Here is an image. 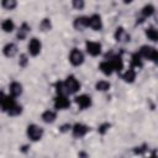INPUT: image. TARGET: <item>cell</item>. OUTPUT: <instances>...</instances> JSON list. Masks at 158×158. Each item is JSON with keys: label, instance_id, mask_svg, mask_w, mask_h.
Returning a JSON list of instances; mask_svg holds the SVG:
<instances>
[{"label": "cell", "instance_id": "1", "mask_svg": "<svg viewBox=\"0 0 158 158\" xmlns=\"http://www.w3.org/2000/svg\"><path fill=\"white\" fill-rule=\"evenodd\" d=\"M137 53L139 54V57H141L143 60L146 59V60H151V62H153V63H157L158 52H157L156 47L149 46V44H143V46L139 47V49H138Z\"/></svg>", "mask_w": 158, "mask_h": 158}, {"label": "cell", "instance_id": "2", "mask_svg": "<svg viewBox=\"0 0 158 158\" xmlns=\"http://www.w3.org/2000/svg\"><path fill=\"white\" fill-rule=\"evenodd\" d=\"M43 128L37 123H30L26 127V136L31 142H38L43 137Z\"/></svg>", "mask_w": 158, "mask_h": 158}, {"label": "cell", "instance_id": "3", "mask_svg": "<svg viewBox=\"0 0 158 158\" xmlns=\"http://www.w3.org/2000/svg\"><path fill=\"white\" fill-rule=\"evenodd\" d=\"M63 85H64V89H65L67 95L77 94V93L80 90V83H79V80L77 79V77L73 75V74L68 75V77L63 80Z\"/></svg>", "mask_w": 158, "mask_h": 158}, {"label": "cell", "instance_id": "4", "mask_svg": "<svg viewBox=\"0 0 158 158\" xmlns=\"http://www.w3.org/2000/svg\"><path fill=\"white\" fill-rule=\"evenodd\" d=\"M68 59L72 65L74 67H79L84 63L85 60V56L83 53V51H80L79 48H73L70 52H69V56H68Z\"/></svg>", "mask_w": 158, "mask_h": 158}, {"label": "cell", "instance_id": "5", "mask_svg": "<svg viewBox=\"0 0 158 158\" xmlns=\"http://www.w3.org/2000/svg\"><path fill=\"white\" fill-rule=\"evenodd\" d=\"M42 51V42L37 38V37H32L30 38L28 43H27V53L31 57H37Z\"/></svg>", "mask_w": 158, "mask_h": 158}, {"label": "cell", "instance_id": "6", "mask_svg": "<svg viewBox=\"0 0 158 158\" xmlns=\"http://www.w3.org/2000/svg\"><path fill=\"white\" fill-rule=\"evenodd\" d=\"M101 49H102V46H101L100 42H96V41H86L85 42V51L91 57L100 56L101 54Z\"/></svg>", "mask_w": 158, "mask_h": 158}, {"label": "cell", "instance_id": "7", "mask_svg": "<svg viewBox=\"0 0 158 158\" xmlns=\"http://www.w3.org/2000/svg\"><path fill=\"white\" fill-rule=\"evenodd\" d=\"M53 106L57 111L67 110L70 106V100H69L68 95H56L53 99Z\"/></svg>", "mask_w": 158, "mask_h": 158}, {"label": "cell", "instance_id": "8", "mask_svg": "<svg viewBox=\"0 0 158 158\" xmlns=\"http://www.w3.org/2000/svg\"><path fill=\"white\" fill-rule=\"evenodd\" d=\"M88 27L91 28L93 31H101L104 27L101 16L99 14H93L88 16Z\"/></svg>", "mask_w": 158, "mask_h": 158}, {"label": "cell", "instance_id": "9", "mask_svg": "<svg viewBox=\"0 0 158 158\" xmlns=\"http://www.w3.org/2000/svg\"><path fill=\"white\" fill-rule=\"evenodd\" d=\"M74 101H75L77 106H78L80 110H86V109H89V107L93 105L91 96L88 95V94H80V95H77V96L74 98Z\"/></svg>", "mask_w": 158, "mask_h": 158}, {"label": "cell", "instance_id": "10", "mask_svg": "<svg viewBox=\"0 0 158 158\" xmlns=\"http://www.w3.org/2000/svg\"><path fill=\"white\" fill-rule=\"evenodd\" d=\"M89 130H90L89 126H86V125H84L81 122H77V123L72 125V128H70L72 135L75 138H81V137L86 136V133L89 132Z\"/></svg>", "mask_w": 158, "mask_h": 158}, {"label": "cell", "instance_id": "11", "mask_svg": "<svg viewBox=\"0 0 158 158\" xmlns=\"http://www.w3.org/2000/svg\"><path fill=\"white\" fill-rule=\"evenodd\" d=\"M107 60L110 62V64H111V67L114 69V73L115 72L116 73H121L122 72V69H123V59H122L121 54H118V53L111 54Z\"/></svg>", "mask_w": 158, "mask_h": 158}, {"label": "cell", "instance_id": "12", "mask_svg": "<svg viewBox=\"0 0 158 158\" xmlns=\"http://www.w3.org/2000/svg\"><path fill=\"white\" fill-rule=\"evenodd\" d=\"M114 38H115L116 42H118V43H127V42L131 41L130 33H128L123 27H121V26L115 30V32H114Z\"/></svg>", "mask_w": 158, "mask_h": 158}, {"label": "cell", "instance_id": "13", "mask_svg": "<svg viewBox=\"0 0 158 158\" xmlns=\"http://www.w3.org/2000/svg\"><path fill=\"white\" fill-rule=\"evenodd\" d=\"M23 93V85L20 81H11L9 84V95L12 98H19Z\"/></svg>", "mask_w": 158, "mask_h": 158}, {"label": "cell", "instance_id": "14", "mask_svg": "<svg viewBox=\"0 0 158 158\" xmlns=\"http://www.w3.org/2000/svg\"><path fill=\"white\" fill-rule=\"evenodd\" d=\"M19 52V48L16 46V43L14 42H7L4 47H2V54L6 58H14Z\"/></svg>", "mask_w": 158, "mask_h": 158}, {"label": "cell", "instance_id": "15", "mask_svg": "<svg viewBox=\"0 0 158 158\" xmlns=\"http://www.w3.org/2000/svg\"><path fill=\"white\" fill-rule=\"evenodd\" d=\"M73 27L77 31H84L88 28V16H77L73 21Z\"/></svg>", "mask_w": 158, "mask_h": 158}, {"label": "cell", "instance_id": "16", "mask_svg": "<svg viewBox=\"0 0 158 158\" xmlns=\"http://www.w3.org/2000/svg\"><path fill=\"white\" fill-rule=\"evenodd\" d=\"M30 31H31V26H30L27 22H22V23L20 25L17 32H16V38H17L19 41H23V40L27 37V35L30 33Z\"/></svg>", "mask_w": 158, "mask_h": 158}, {"label": "cell", "instance_id": "17", "mask_svg": "<svg viewBox=\"0 0 158 158\" xmlns=\"http://www.w3.org/2000/svg\"><path fill=\"white\" fill-rule=\"evenodd\" d=\"M41 118L44 123H53L57 120V112H56V110H51V109L44 110L41 114Z\"/></svg>", "mask_w": 158, "mask_h": 158}, {"label": "cell", "instance_id": "18", "mask_svg": "<svg viewBox=\"0 0 158 158\" xmlns=\"http://www.w3.org/2000/svg\"><path fill=\"white\" fill-rule=\"evenodd\" d=\"M136 75H137V72L133 69V68H128V69H126L122 74H121V78H122V80L125 81V83H133L135 80H136Z\"/></svg>", "mask_w": 158, "mask_h": 158}, {"label": "cell", "instance_id": "19", "mask_svg": "<svg viewBox=\"0 0 158 158\" xmlns=\"http://www.w3.org/2000/svg\"><path fill=\"white\" fill-rule=\"evenodd\" d=\"M17 104V101H16V99L15 98H12V96H10V95H6V98H5V100H4V104H2V107H1V110L4 111V112H9L15 105Z\"/></svg>", "mask_w": 158, "mask_h": 158}, {"label": "cell", "instance_id": "20", "mask_svg": "<svg viewBox=\"0 0 158 158\" xmlns=\"http://www.w3.org/2000/svg\"><path fill=\"white\" fill-rule=\"evenodd\" d=\"M16 28L15 26V22L12 19H5L2 22H1V30L5 32V33H11L14 32Z\"/></svg>", "mask_w": 158, "mask_h": 158}, {"label": "cell", "instance_id": "21", "mask_svg": "<svg viewBox=\"0 0 158 158\" xmlns=\"http://www.w3.org/2000/svg\"><path fill=\"white\" fill-rule=\"evenodd\" d=\"M99 70H100L104 75H106V77H110V75L114 73V69H112V67H111V64H110V62H109L107 59L100 62V64H99Z\"/></svg>", "mask_w": 158, "mask_h": 158}, {"label": "cell", "instance_id": "22", "mask_svg": "<svg viewBox=\"0 0 158 158\" xmlns=\"http://www.w3.org/2000/svg\"><path fill=\"white\" fill-rule=\"evenodd\" d=\"M142 67H143V59L139 57V54L137 52L132 53L131 54V68H133L136 70V69H141Z\"/></svg>", "mask_w": 158, "mask_h": 158}, {"label": "cell", "instance_id": "23", "mask_svg": "<svg viewBox=\"0 0 158 158\" xmlns=\"http://www.w3.org/2000/svg\"><path fill=\"white\" fill-rule=\"evenodd\" d=\"M144 35L151 42H157L158 41V32H157V28L154 26H148L144 30Z\"/></svg>", "mask_w": 158, "mask_h": 158}, {"label": "cell", "instance_id": "24", "mask_svg": "<svg viewBox=\"0 0 158 158\" xmlns=\"http://www.w3.org/2000/svg\"><path fill=\"white\" fill-rule=\"evenodd\" d=\"M154 12H156V7H154L152 4H146V5L142 7V10H141V14H142V16H143L144 19H148V17L153 16Z\"/></svg>", "mask_w": 158, "mask_h": 158}, {"label": "cell", "instance_id": "25", "mask_svg": "<svg viewBox=\"0 0 158 158\" xmlns=\"http://www.w3.org/2000/svg\"><path fill=\"white\" fill-rule=\"evenodd\" d=\"M52 27H53V25H52V21H51L49 17L42 19L41 22H40V25H38V28H40L42 32H48V31L52 30Z\"/></svg>", "mask_w": 158, "mask_h": 158}, {"label": "cell", "instance_id": "26", "mask_svg": "<svg viewBox=\"0 0 158 158\" xmlns=\"http://www.w3.org/2000/svg\"><path fill=\"white\" fill-rule=\"evenodd\" d=\"M110 88H111V84H110V81H107V80H98V81L95 83V89H96L98 91L105 93V91H109Z\"/></svg>", "mask_w": 158, "mask_h": 158}, {"label": "cell", "instance_id": "27", "mask_svg": "<svg viewBox=\"0 0 158 158\" xmlns=\"http://www.w3.org/2000/svg\"><path fill=\"white\" fill-rule=\"evenodd\" d=\"M1 7L6 11H12L17 7V1L16 0H2L1 1Z\"/></svg>", "mask_w": 158, "mask_h": 158}, {"label": "cell", "instance_id": "28", "mask_svg": "<svg viewBox=\"0 0 158 158\" xmlns=\"http://www.w3.org/2000/svg\"><path fill=\"white\" fill-rule=\"evenodd\" d=\"M54 89H56V95H67L62 80H58V81L54 84Z\"/></svg>", "mask_w": 158, "mask_h": 158}, {"label": "cell", "instance_id": "29", "mask_svg": "<svg viewBox=\"0 0 158 158\" xmlns=\"http://www.w3.org/2000/svg\"><path fill=\"white\" fill-rule=\"evenodd\" d=\"M28 62H30V58H28V54L27 53H22V54H20V57H19V65L21 67V68H25V67H27V64H28Z\"/></svg>", "mask_w": 158, "mask_h": 158}, {"label": "cell", "instance_id": "30", "mask_svg": "<svg viewBox=\"0 0 158 158\" xmlns=\"http://www.w3.org/2000/svg\"><path fill=\"white\" fill-rule=\"evenodd\" d=\"M21 114H22V106H21L20 104H16V105L7 112L9 116H19V115H21Z\"/></svg>", "mask_w": 158, "mask_h": 158}, {"label": "cell", "instance_id": "31", "mask_svg": "<svg viewBox=\"0 0 158 158\" xmlns=\"http://www.w3.org/2000/svg\"><path fill=\"white\" fill-rule=\"evenodd\" d=\"M72 6L75 9V10H83L85 7V2L83 0H73L72 1Z\"/></svg>", "mask_w": 158, "mask_h": 158}, {"label": "cell", "instance_id": "32", "mask_svg": "<svg viewBox=\"0 0 158 158\" xmlns=\"http://www.w3.org/2000/svg\"><path fill=\"white\" fill-rule=\"evenodd\" d=\"M70 128H72V125L70 123H67V125H63L60 127V131L62 132H68V131H70Z\"/></svg>", "mask_w": 158, "mask_h": 158}, {"label": "cell", "instance_id": "33", "mask_svg": "<svg viewBox=\"0 0 158 158\" xmlns=\"http://www.w3.org/2000/svg\"><path fill=\"white\" fill-rule=\"evenodd\" d=\"M6 98V94L4 91H0V109L2 107V104H4V100Z\"/></svg>", "mask_w": 158, "mask_h": 158}, {"label": "cell", "instance_id": "34", "mask_svg": "<svg viewBox=\"0 0 158 158\" xmlns=\"http://www.w3.org/2000/svg\"><path fill=\"white\" fill-rule=\"evenodd\" d=\"M107 128H109V125L106 123V125H102V126H100V130H99V131H100L101 133H104L105 131H107Z\"/></svg>", "mask_w": 158, "mask_h": 158}, {"label": "cell", "instance_id": "35", "mask_svg": "<svg viewBox=\"0 0 158 158\" xmlns=\"http://www.w3.org/2000/svg\"><path fill=\"white\" fill-rule=\"evenodd\" d=\"M148 158H157V156H156V153H152L151 156H148Z\"/></svg>", "mask_w": 158, "mask_h": 158}]
</instances>
